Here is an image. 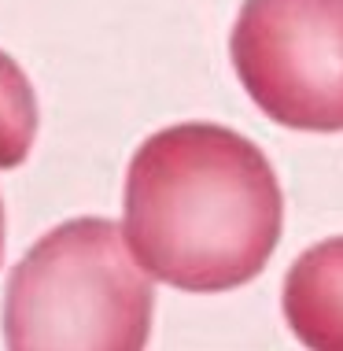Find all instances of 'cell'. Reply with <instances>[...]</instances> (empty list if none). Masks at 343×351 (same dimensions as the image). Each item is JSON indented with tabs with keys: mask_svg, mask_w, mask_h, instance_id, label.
Here are the masks:
<instances>
[{
	"mask_svg": "<svg viewBox=\"0 0 343 351\" xmlns=\"http://www.w3.org/2000/svg\"><path fill=\"white\" fill-rule=\"evenodd\" d=\"M284 230V193L266 152L218 122H177L133 152L122 237L151 281L229 292L255 281Z\"/></svg>",
	"mask_w": 343,
	"mask_h": 351,
	"instance_id": "6da1fadb",
	"label": "cell"
},
{
	"mask_svg": "<svg viewBox=\"0 0 343 351\" xmlns=\"http://www.w3.org/2000/svg\"><path fill=\"white\" fill-rule=\"evenodd\" d=\"M155 289L111 218H71L12 267L8 351H148Z\"/></svg>",
	"mask_w": 343,
	"mask_h": 351,
	"instance_id": "7a4b0ae2",
	"label": "cell"
},
{
	"mask_svg": "<svg viewBox=\"0 0 343 351\" xmlns=\"http://www.w3.org/2000/svg\"><path fill=\"white\" fill-rule=\"evenodd\" d=\"M229 56L266 119L314 134L343 130V0H244Z\"/></svg>",
	"mask_w": 343,
	"mask_h": 351,
	"instance_id": "3957f363",
	"label": "cell"
},
{
	"mask_svg": "<svg viewBox=\"0 0 343 351\" xmlns=\"http://www.w3.org/2000/svg\"><path fill=\"white\" fill-rule=\"evenodd\" d=\"M281 307L307 351H343V237L314 244L292 263Z\"/></svg>",
	"mask_w": 343,
	"mask_h": 351,
	"instance_id": "277c9868",
	"label": "cell"
},
{
	"mask_svg": "<svg viewBox=\"0 0 343 351\" xmlns=\"http://www.w3.org/2000/svg\"><path fill=\"white\" fill-rule=\"evenodd\" d=\"M37 137V93L26 71L0 49V170L23 167Z\"/></svg>",
	"mask_w": 343,
	"mask_h": 351,
	"instance_id": "5b68a950",
	"label": "cell"
},
{
	"mask_svg": "<svg viewBox=\"0 0 343 351\" xmlns=\"http://www.w3.org/2000/svg\"><path fill=\"white\" fill-rule=\"evenodd\" d=\"M4 233H8V222H4V200H0V263H4Z\"/></svg>",
	"mask_w": 343,
	"mask_h": 351,
	"instance_id": "8992f818",
	"label": "cell"
}]
</instances>
